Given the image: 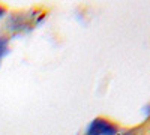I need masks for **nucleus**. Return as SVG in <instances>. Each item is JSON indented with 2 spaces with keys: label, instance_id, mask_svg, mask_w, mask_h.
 Wrapping results in <instances>:
<instances>
[{
  "label": "nucleus",
  "instance_id": "1",
  "mask_svg": "<svg viewBox=\"0 0 150 135\" xmlns=\"http://www.w3.org/2000/svg\"><path fill=\"white\" fill-rule=\"evenodd\" d=\"M119 126L108 119L96 117L86 129V135H117Z\"/></svg>",
  "mask_w": 150,
  "mask_h": 135
},
{
  "label": "nucleus",
  "instance_id": "2",
  "mask_svg": "<svg viewBox=\"0 0 150 135\" xmlns=\"http://www.w3.org/2000/svg\"><path fill=\"white\" fill-rule=\"evenodd\" d=\"M6 51H8V39L0 36V59L5 56Z\"/></svg>",
  "mask_w": 150,
  "mask_h": 135
},
{
  "label": "nucleus",
  "instance_id": "3",
  "mask_svg": "<svg viewBox=\"0 0 150 135\" xmlns=\"http://www.w3.org/2000/svg\"><path fill=\"white\" fill-rule=\"evenodd\" d=\"M3 15H5V8H3L2 5H0V18H2Z\"/></svg>",
  "mask_w": 150,
  "mask_h": 135
}]
</instances>
